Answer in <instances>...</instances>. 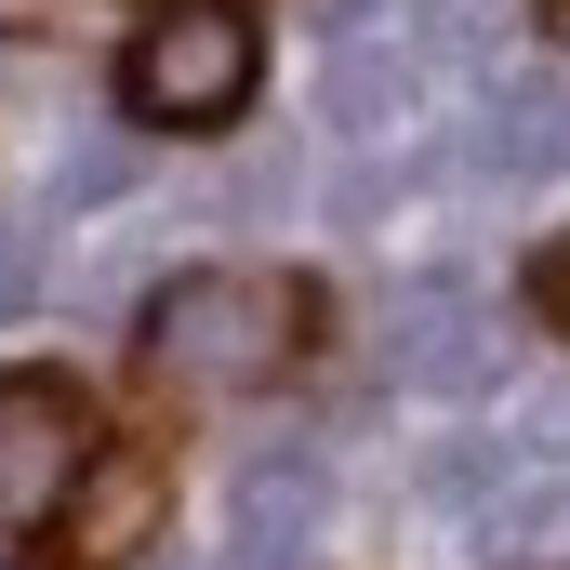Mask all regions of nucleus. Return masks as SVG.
Segmentation results:
<instances>
[{
    "label": "nucleus",
    "mask_w": 570,
    "mask_h": 570,
    "mask_svg": "<svg viewBox=\"0 0 570 570\" xmlns=\"http://www.w3.org/2000/svg\"><path fill=\"white\" fill-rule=\"evenodd\" d=\"M478 558H570V478H544V491H491V518H478Z\"/></svg>",
    "instance_id": "9"
},
{
    "label": "nucleus",
    "mask_w": 570,
    "mask_h": 570,
    "mask_svg": "<svg viewBox=\"0 0 570 570\" xmlns=\"http://www.w3.org/2000/svg\"><path fill=\"white\" fill-rule=\"evenodd\" d=\"M318 292L266 279V266H186V279L146 292V372L173 385H266L292 345H305Z\"/></svg>",
    "instance_id": "1"
},
{
    "label": "nucleus",
    "mask_w": 570,
    "mask_h": 570,
    "mask_svg": "<svg viewBox=\"0 0 570 570\" xmlns=\"http://www.w3.org/2000/svg\"><path fill=\"white\" fill-rule=\"evenodd\" d=\"M253 80H266V27L239 0H186L120 53V107L159 120V134H226L253 107Z\"/></svg>",
    "instance_id": "2"
},
{
    "label": "nucleus",
    "mask_w": 570,
    "mask_h": 570,
    "mask_svg": "<svg viewBox=\"0 0 570 570\" xmlns=\"http://www.w3.org/2000/svg\"><path fill=\"white\" fill-rule=\"evenodd\" d=\"M491 13H504V0H438V40H451V53H478V40H491Z\"/></svg>",
    "instance_id": "12"
},
{
    "label": "nucleus",
    "mask_w": 570,
    "mask_h": 570,
    "mask_svg": "<svg viewBox=\"0 0 570 570\" xmlns=\"http://www.w3.org/2000/svg\"><path fill=\"white\" fill-rule=\"evenodd\" d=\"M318 518H332V464L318 451L253 464L239 478V544H226V570H305L318 558Z\"/></svg>",
    "instance_id": "6"
},
{
    "label": "nucleus",
    "mask_w": 570,
    "mask_h": 570,
    "mask_svg": "<svg viewBox=\"0 0 570 570\" xmlns=\"http://www.w3.org/2000/svg\"><path fill=\"white\" fill-rule=\"evenodd\" d=\"M0 305H40V213H0Z\"/></svg>",
    "instance_id": "11"
},
{
    "label": "nucleus",
    "mask_w": 570,
    "mask_h": 570,
    "mask_svg": "<svg viewBox=\"0 0 570 570\" xmlns=\"http://www.w3.org/2000/svg\"><path fill=\"white\" fill-rule=\"evenodd\" d=\"M385 372L425 385V399H478V385L504 372V318H491V292H478V279L385 292Z\"/></svg>",
    "instance_id": "4"
},
{
    "label": "nucleus",
    "mask_w": 570,
    "mask_h": 570,
    "mask_svg": "<svg viewBox=\"0 0 570 570\" xmlns=\"http://www.w3.org/2000/svg\"><path fill=\"white\" fill-rule=\"evenodd\" d=\"M531 13H544V40H558V53H570V0H531Z\"/></svg>",
    "instance_id": "15"
},
{
    "label": "nucleus",
    "mask_w": 570,
    "mask_h": 570,
    "mask_svg": "<svg viewBox=\"0 0 570 570\" xmlns=\"http://www.w3.org/2000/svg\"><path fill=\"white\" fill-rule=\"evenodd\" d=\"M478 173H491V186L570 173V80H491V107H478Z\"/></svg>",
    "instance_id": "7"
},
{
    "label": "nucleus",
    "mask_w": 570,
    "mask_h": 570,
    "mask_svg": "<svg viewBox=\"0 0 570 570\" xmlns=\"http://www.w3.org/2000/svg\"><path fill=\"white\" fill-rule=\"evenodd\" d=\"M412 94H425V67H412L399 40H372V27L332 40V120H345V134H399Z\"/></svg>",
    "instance_id": "8"
},
{
    "label": "nucleus",
    "mask_w": 570,
    "mask_h": 570,
    "mask_svg": "<svg viewBox=\"0 0 570 570\" xmlns=\"http://www.w3.org/2000/svg\"><path fill=\"white\" fill-rule=\"evenodd\" d=\"M531 451H570V372L544 385V399H531Z\"/></svg>",
    "instance_id": "13"
},
{
    "label": "nucleus",
    "mask_w": 570,
    "mask_h": 570,
    "mask_svg": "<svg viewBox=\"0 0 570 570\" xmlns=\"http://www.w3.org/2000/svg\"><path fill=\"white\" fill-rule=\"evenodd\" d=\"M120 186H134V134H94L67 173H53V199H67V213H94V199H120Z\"/></svg>",
    "instance_id": "10"
},
{
    "label": "nucleus",
    "mask_w": 570,
    "mask_h": 570,
    "mask_svg": "<svg viewBox=\"0 0 570 570\" xmlns=\"http://www.w3.org/2000/svg\"><path fill=\"white\" fill-rule=\"evenodd\" d=\"M159 518H173L159 438H94L80 478L53 491V544H27L13 570H134V544H159Z\"/></svg>",
    "instance_id": "3"
},
{
    "label": "nucleus",
    "mask_w": 570,
    "mask_h": 570,
    "mask_svg": "<svg viewBox=\"0 0 570 570\" xmlns=\"http://www.w3.org/2000/svg\"><path fill=\"white\" fill-rule=\"evenodd\" d=\"M531 292H544V305H558V318H570V239H558V253H544V279H531Z\"/></svg>",
    "instance_id": "14"
},
{
    "label": "nucleus",
    "mask_w": 570,
    "mask_h": 570,
    "mask_svg": "<svg viewBox=\"0 0 570 570\" xmlns=\"http://www.w3.org/2000/svg\"><path fill=\"white\" fill-rule=\"evenodd\" d=\"M80 385L67 372H0V531L53 518V491L80 478Z\"/></svg>",
    "instance_id": "5"
}]
</instances>
